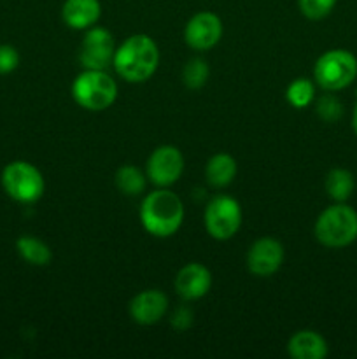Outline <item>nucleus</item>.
Segmentation results:
<instances>
[{
  "label": "nucleus",
  "mask_w": 357,
  "mask_h": 359,
  "mask_svg": "<svg viewBox=\"0 0 357 359\" xmlns=\"http://www.w3.org/2000/svg\"><path fill=\"white\" fill-rule=\"evenodd\" d=\"M158 63L160 49L146 34H136L126 39L119 48H115L112 60L115 72L128 83H146L156 72Z\"/></svg>",
  "instance_id": "f257e3e1"
},
{
  "label": "nucleus",
  "mask_w": 357,
  "mask_h": 359,
  "mask_svg": "<svg viewBox=\"0 0 357 359\" xmlns=\"http://www.w3.org/2000/svg\"><path fill=\"white\" fill-rule=\"evenodd\" d=\"M140 221L144 230L153 237H172L177 233L184 221L182 200L167 188L150 191L140 205Z\"/></svg>",
  "instance_id": "f03ea898"
},
{
  "label": "nucleus",
  "mask_w": 357,
  "mask_h": 359,
  "mask_svg": "<svg viewBox=\"0 0 357 359\" xmlns=\"http://www.w3.org/2000/svg\"><path fill=\"white\" fill-rule=\"evenodd\" d=\"M315 238L324 248L342 249L357 238V212L345 203L328 207L315 221Z\"/></svg>",
  "instance_id": "7ed1b4c3"
},
{
  "label": "nucleus",
  "mask_w": 357,
  "mask_h": 359,
  "mask_svg": "<svg viewBox=\"0 0 357 359\" xmlns=\"http://www.w3.org/2000/svg\"><path fill=\"white\" fill-rule=\"evenodd\" d=\"M72 97L86 111H105L118 98V84L105 70L84 69L74 79Z\"/></svg>",
  "instance_id": "20e7f679"
},
{
  "label": "nucleus",
  "mask_w": 357,
  "mask_h": 359,
  "mask_svg": "<svg viewBox=\"0 0 357 359\" xmlns=\"http://www.w3.org/2000/svg\"><path fill=\"white\" fill-rule=\"evenodd\" d=\"M357 77V58L346 49L326 51L315 62L314 79L322 90L340 91Z\"/></svg>",
  "instance_id": "39448f33"
},
{
  "label": "nucleus",
  "mask_w": 357,
  "mask_h": 359,
  "mask_svg": "<svg viewBox=\"0 0 357 359\" xmlns=\"http://www.w3.org/2000/svg\"><path fill=\"white\" fill-rule=\"evenodd\" d=\"M2 186L7 195L20 203H34L44 195L46 182L41 170L28 161H10L2 172Z\"/></svg>",
  "instance_id": "423d86ee"
},
{
  "label": "nucleus",
  "mask_w": 357,
  "mask_h": 359,
  "mask_svg": "<svg viewBox=\"0 0 357 359\" xmlns=\"http://www.w3.org/2000/svg\"><path fill=\"white\" fill-rule=\"evenodd\" d=\"M205 228L216 241H230L241 224V207L233 196H214L205 207Z\"/></svg>",
  "instance_id": "0eeeda50"
},
{
  "label": "nucleus",
  "mask_w": 357,
  "mask_h": 359,
  "mask_svg": "<svg viewBox=\"0 0 357 359\" xmlns=\"http://www.w3.org/2000/svg\"><path fill=\"white\" fill-rule=\"evenodd\" d=\"M115 46L112 34L102 27H91L79 49V62L84 69L105 70L114 60Z\"/></svg>",
  "instance_id": "6e6552de"
},
{
  "label": "nucleus",
  "mask_w": 357,
  "mask_h": 359,
  "mask_svg": "<svg viewBox=\"0 0 357 359\" xmlns=\"http://www.w3.org/2000/svg\"><path fill=\"white\" fill-rule=\"evenodd\" d=\"M184 170V156L175 146H160L147 160L146 174L153 184L167 188L181 179Z\"/></svg>",
  "instance_id": "1a4fd4ad"
},
{
  "label": "nucleus",
  "mask_w": 357,
  "mask_h": 359,
  "mask_svg": "<svg viewBox=\"0 0 357 359\" xmlns=\"http://www.w3.org/2000/svg\"><path fill=\"white\" fill-rule=\"evenodd\" d=\"M223 37V21L210 11L196 13L184 28V41L195 51H209Z\"/></svg>",
  "instance_id": "9d476101"
},
{
  "label": "nucleus",
  "mask_w": 357,
  "mask_h": 359,
  "mask_svg": "<svg viewBox=\"0 0 357 359\" xmlns=\"http://www.w3.org/2000/svg\"><path fill=\"white\" fill-rule=\"evenodd\" d=\"M284 245L276 238L262 237L247 252V269L255 277H270L282 266Z\"/></svg>",
  "instance_id": "9b49d317"
},
{
  "label": "nucleus",
  "mask_w": 357,
  "mask_h": 359,
  "mask_svg": "<svg viewBox=\"0 0 357 359\" xmlns=\"http://www.w3.org/2000/svg\"><path fill=\"white\" fill-rule=\"evenodd\" d=\"M175 291L186 302L200 300L212 286V273L202 263H188L175 276Z\"/></svg>",
  "instance_id": "f8f14e48"
},
{
  "label": "nucleus",
  "mask_w": 357,
  "mask_h": 359,
  "mask_svg": "<svg viewBox=\"0 0 357 359\" xmlns=\"http://www.w3.org/2000/svg\"><path fill=\"white\" fill-rule=\"evenodd\" d=\"M168 309V298L160 290H146L130 302V318L142 326L156 325Z\"/></svg>",
  "instance_id": "ddd939ff"
},
{
  "label": "nucleus",
  "mask_w": 357,
  "mask_h": 359,
  "mask_svg": "<svg viewBox=\"0 0 357 359\" xmlns=\"http://www.w3.org/2000/svg\"><path fill=\"white\" fill-rule=\"evenodd\" d=\"M102 6L98 0H65L62 20L74 30H86L100 20Z\"/></svg>",
  "instance_id": "4468645a"
},
{
  "label": "nucleus",
  "mask_w": 357,
  "mask_h": 359,
  "mask_svg": "<svg viewBox=\"0 0 357 359\" xmlns=\"http://www.w3.org/2000/svg\"><path fill=\"white\" fill-rule=\"evenodd\" d=\"M328 342L312 330H301L289 339L287 353L294 359H324L328 356Z\"/></svg>",
  "instance_id": "2eb2a0df"
},
{
  "label": "nucleus",
  "mask_w": 357,
  "mask_h": 359,
  "mask_svg": "<svg viewBox=\"0 0 357 359\" xmlns=\"http://www.w3.org/2000/svg\"><path fill=\"white\" fill-rule=\"evenodd\" d=\"M205 177L212 188H226L237 177V160L227 153H217L205 167Z\"/></svg>",
  "instance_id": "dca6fc26"
},
{
  "label": "nucleus",
  "mask_w": 357,
  "mask_h": 359,
  "mask_svg": "<svg viewBox=\"0 0 357 359\" xmlns=\"http://www.w3.org/2000/svg\"><path fill=\"white\" fill-rule=\"evenodd\" d=\"M16 249L21 258L34 266H46L49 265L52 258V252L49 245L44 241L30 235H23L16 241Z\"/></svg>",
  "instance_id": "f3484780"
},
{
  "label": "nucleus",
  "mask_w": 357,
  "mask_h": 359,
  "mask_svg": "<svg viewBox=\"0 0 357 359\" xmlns=\"http://www.w3.org/2000/svg\"><path fill=\"white\" fill-rule=\"evenodd\" d=\"M115 188L126 196H139L146 191L147 174L133 165H122L115 172Z\"/></svg>",
  "instance_id": "a211bd4d"
},
{
  "label": "nucleus",
  "mask_w": 357,
  "mask_h": 359,
  "mask_svg": "<svg viewBox=\"0 0 357 359\" xmlns=\"http://www.w3.org/2000/svg\"><path fill=\"white\" fill-rule=\"evenodd\" d=\"M356 182H354V175L345 168H332L326 177V191H328L329 198L335 202L342 203L352 196Z\"/></svg>",
  "instance_id": "6ab92c4d"
},
{
  "label": "nucleus",
  "mask_w": 357,
  "mask_h": 359,
  "mask_svg": "<svg viewBox=\"0 0 357 359\" xmlns=\"http://www.w3.org/2000/svg\"><path fill=\"white\" fill-rule=\"evenodd\" d=\"M287 102H289L293 107L303 109L307 105H310L315 98V86L310 79H304V77H298L293 83L289 84L286 91Z\"/></svg>",
  "instance_id": "aec40b11"
},
{
  "label": "nucleus",
  "mask_w": 357,
  "mask_h": 359,
  "mask_svg": "<svg viewBox=\"0 0 357 359\" xmlns=\"http://www.w3.org/2000/svg\"><path fill=\"white\" fill-rule=\"evenodd\" d=\"M210 76L209 63L202 58H191L182 70V81L189 90H200L206 84Z\"/></svg>",
  "instance_id": "412c9836"
},
{
  "label": "nucleus",
  "mask_w": 357,
  "mask_h": 359,
  "mask_svg": "<svg viewBox=\"0 0 357 359\" xmlns=\"http://www.w3.org/2000/svg\"><path fill=\"white\" fill-rule=\"evenodd\" d=\"M338 0H298L301 14L312 21H318L335 9Z\"/></svg>",
  "instance_id": "4be33fe9"
},
{
  "label": "nucleus",
  "mask_w": 357,
  "mask_h": 359,
  "mask_svg": "<svg viewBox=\"0 0 357 359\" xmlns=\"http://www.w3.org/2000/svg\"><path fill=\"white\" fill-rule=\"evenodd\" d=\"M317 114L328 123L338 121L343 114L342 102H340L335 95H322L317 102Z\"/></svg>",
  "instance_id": "5701e85b"
},
{
  "label": "nucleus",
  "mask_w": 357,
  "mask_h": 359,
  "mask_svg": "<svg viewBox=\"0 0 357 359\" xmlns=\"http://www.w3.org/2000/svg\"><path fill=\"white\" fill-rule=\"evenodd\" d=\"M20 65V53L9 44L0 46V74H9Z\"/></svg>",
  "instance_id": "b1692460"
},
{
  "label": "nucleus",
  "mask_w": 357,
  "mask_h": 359,
  "mask_svg": "<svg viewBox=\"0 0 357 359\" xmlns=\"http://www.w3.org/2000/svg\"><path fill=\"white\" fill-rule=\"evenodd\" d=\"M170 323H172V326L177 330V332H184V330H188L192 323L191 311H189L188 307L177 309V311L174 312V316H172Z\"/></svg>",
  "instance_id": "393cba45"
},
{
  "label": "nucleus",
  "mask_w": 357,
  "mask_h": 359,
  "mask_svg": "<svg viewBox=\"0 0 357 359\" xmlns=\"http://www.w3.org/2000/svg\"><path fill=\"white\" fill-rule=\"evenodd\" d=\"M352 128L357 135V98H356V105H354V112H352Z\"/></svg>",
  "instance_id": "a878e982"
}]
</instances>
